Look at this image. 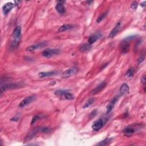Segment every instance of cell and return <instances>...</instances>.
<instances>
[{
  "label": "cell",
  "instance_id": "1",
  "mask_svg": "<svg viewBox=\"0 0 146 146\" xmlns=\"http://www.w3.org/2000/svg\"><path fill=\"white\" fill-rule=\"evenodd\" d=\"M21 26H17L13 32L12 34V41L11 42L10 47L13 49H16L19 45L21 36Z\"/></svg>",
  "mask_w": 146,
  "mask_h": 146
},
{
  "label": "cell",
  "instance_id": "2",
  "mask_svg": "<svg viewBox=\"0 0 146 146\" xmlns=\"http://www.w3.org/2000/svg\"><path fill=\"white\" fill-rule=\"evenodd\" d=\"M60 53L59 49H46L42 52V56L46 58H50Z\"/></svg>",
  "mask_w": 146,
  "mask_h": 146
},
{
  "label": "cell",
  "instance_id": "3",
  "mask_svg": "<svg viewBox=\"0 0 146 146\" xmlns=\"http://www.w3.org/2000/svg\"><path fill=\"white\" fill-rule=\"evenodd\" d=\"M19 85L17 83H9V84H5V85H2L1 87V89H0V92L2 93L3 92H5L6 90L13 89H17L19 87Z\"/></svg>",
  "mask_w": 146,
  "mask_h": 146
},
{
  "label": "cell",
  "instance_id": "4",
  "mask_svg": "<svg viewBox=\"0 0 146 146\" xmlns=\"http://www.w3.org/2000/svg\"><path fill=\"white\" fill-rule=\"evenodd\" d=\"M76 72H77V69L76 68L69 69L65 71L62 73L61 76L62 78H68L69 77H70L71 76L75 74Z\"/></svg>",
  "mask_w": 146,
  "mask_h": 146
},
{
  "label": "cell",
  "instance_id": "5",
  "mask_svg": "<svg viewBox=\"0 0 146 146\" xmlns=\"http://www.w3.org/2000/svg\"><path fill=\"white\" fill-rule=\"evenodd\" d=\"M34 99H35L34 96H29L28 97H26V98H25L24 99H23L20 102V103L19 104V107L21 108H23L25 106H26L30 104L31 102L34 100Z\"/></svg>",
  "mask_w": 146,
  "mask_h": 146
},
{
  "label": "cell",
  "instance_id": "6",
  "mask_svg": "<svg viewBox=\"0 0 146 146\" xmlns=\"http://www.w3.org/2000/svg\"><path fill=\"white\" fill-rule=\"evenodd\" d=\"M46 45H47V43L45 42L39 43H37V44L29 46L28 47H27L26 50L27 52H33V51H34L36 49H38L40 48H42V47H45Z\"/></svg>",
  "mask_w": 146,
  "mask_h": 146
},
{
  "label": "cell",
  "instance_id": "7",
  "mask_svg": "<svg viewBox=\"0 0 146 146\" xmlns=\"http://www.w3.org/2000/svg\"><path fill=\"white\" fill-rule=\"evenodd\" d=\"M14 6H15V5L12 2H8L3 5L2 6V12L4 15L8 14Z\"/></svg>",
  "mask_w": 146,
  "mask_h": 146
},
{
  "label": "cell",
  "instance_id": "8",
  "mask_svg": "<svg viewBox=\"0 0 146 146\" xmlns=\"http://www.w3.org/2000/svg\"><path fill=\"white\" fill-rule=\"evenodd\" d=\"M38 133H41V127L35 128L34 129L32 130L31 131H30L27 135V136L26 137V140H29L33 138L34 136H35V135Z\"/></svg>",
  "mask_w": 146,
  "mask_h": 146
},
{
  "label": "cell",
  "instance_id": "9",
  "mask_svg": "<svg viewBox=\"0 0 146 146\" xmlns=\"http://www.w3.org/2000/svg\"><path fill=\"white\" fill-rule=\"evenodd\" d=\"M103 126H104V122L103 121V120L102 119H99L94 123V124L92 126V128L94 131H98L100 130L103 127Z\"/></svg>",
  "mask_w": 146,
  "mask_h": 146
},
{
  "label": "cell",
  "instance_id": "10",
  "mask_svg": "<svg viewBox=\"0 0 146 146\" xmlns=\"http://www.w3.org/2000/svg\"><path fill=\"white\" fill-rule=\"evenodd\" d=\"M107 86V83L106 82H103L100 83L97 87H95L94 89H93L91 92V95H95L98 93H99L102 90L104 89Z\"/></svg>",
  "mask_w": 146,
  "mask_h": 146
},
{
  "label": "cell",
  "instance_id": "11",
  "mask_svg": "<svg viewBox=\"0 0 146 146\" xmlns=\"http://www.w3.org/2000/svg\"><path fill=\"white\" fill-rule=\"evenodd\" d=\"M120 25H121V23H120V22H118V24L116 25L115 28L112 29L110 33V34L108 35V38H112L115 36V35L118 33V32L119 31Z\"/></svg>",
  "mask_w": 146,
  "mask_h": 146
},
{
  "label": "cell",
  "instance_id": "12",
  "mask_svg": "<svg viewBox=\"0 0 146 146\" xmlns=\"http://www.w3.org/2000/svg\"><path fill=\"white\" fill-rule=\"evenodd\" d=\"M58 71H47V72H41L38 74V76L40 78H43L49 77V76H53L58 74Z\"/></svg>",
  "mask_w": 146,
  "mask_h": 146
},
{
  "label": "cell",
  "instance_id": "13",
  "mask_svg": "<svg viewBox=\"0 0 146 146\" xmlns=\"http://www.w3.org/2000/svg\"><path fill=\"white\" fill-rule=\"evenodd\" d=\"M101 37V34L100 33H97V34L91 35L88 39L89 44L90 45L93 44V43L97 41Z\"/></svg>",
  "mask_w": 146,
  "mask_h": 146
},
{
  "label": "cell",
  "instance_id": "14",
  "mask_svg": "<svg viewBox=\"0 0 146 146\" xmlns=\"http://www.w3.org/2000/svg\"><path fill=\"white\" fill-rule=\"evenodd\" d=\"M130 42L123 40L121 43V50L123 53H126L130 50Z\"/></svg>",
  "mask_w": 146,
  "mask_h": 146
},
{
  "label": "cell",
  "instance_id": "15",
  "mask_svg": "<svg viewBox=\"0 0 146 146\" xmlns=\"http://www.w3.org/2000/svg\"><path fill=\"white\" fill-rule=\"evenodd\" d=\"M135 132V129L133 126H129L126 128H125L123 130V133L126 136H130Z\"/></svg>",
  "mask_w": 146,
  "mask_h": 146
},
{
  "label": "cell",
  "instance_id": "16",
  "mask_svg": "<svg viewBox=\"0 0 146 146\" xmlns=\"http://www.w3.org/2000/svg\"><path fill=\"white\" fill-rule=\"evenodd\" d=\"M118 101V98L115 97L112 99L108 103L107 106V114H110L114 107V106Z\"/></svg>",
  "mask_w": 146,
  "mask_h": 146
},
{
  "label": "cell",
  "instance_id": "17",
  "mask_svg": "<svg viewBox=\"0 0 146 146\" xmlns=\"http://www.w3.org/2000/svg\"><path fill=\"white\" fill-rule=\"evenodd\" d=\"M74 28V26L70 24H65L62 25V26H60V28L58 29V31L59 32H63L67 30H71Z\"/></svg>",
  "mask_w": 146,
  "mask_h": 146
},
{
  "label": "cell",
  "instance_id": "18",
  "mask_svg": "<svg viewBox=\"0 0 146 146\" xmlns=\"http://www.w3.org/2000/svg\"><path fill=\"white\" fill-rule=\"evenodd\" d=\"M56 10L57 11V12L61 14H64L66 12L65 8L62 3L58 2L57 5L56 6Z\"/></svg>",
  "mask_w": 146,
  "mask_h": 146
},
{
  "label": "cell",
  "instance_id": "19",
  "mask_svg": "<svg viewBox=\"0 0 146 146\" xmlns=\"http://www.w3.org/2000/svg\"><path fill=\"white\" fill-rule=\"evenodd\" d=\"M129 86L126 83H124L120 88V93L122 95H126L129 92Z\"/></svg>",
  "mask_w": 146,
  "mask_h": 146
},
{
  "label": "cell",
  "instance_id": "20",
  "mask_svg": "<svg viewBox=\"0 0 146 146\" xmlns=\"http://www.w3.org/2000/svg\"><path fill=\"white\" fill-rule=\"evenodd\" d=\"M95 101V98H90V99H89L88 100H87L86 102V103L84 104V105L83 106V108H87V107H89L90 106H91L94 103Z\"/></svg>",
  "mask_w": 146,
  "mask_h": 146
},
{
  "label": "cell",
  "instance_id": "21",
  "mask_svg": "<svg viewBox=\"0 0 146 146\" xmlns=\"http://www.w3.org/2000/svg\"><path fill=\"white\" fill-rule=\"evenodd\" d=\"M91 48V47L90 45L89 44H86V43H84V44L82 45L81 46H80V49L79 50H81V52H86L89 51Z\"/></svg>",
  "mask_w": 146,
  "mask_h": 146
},
{
  "label": "cell",
  "instance_id": "22",
  "mask_svg": "<svg viewBox=\"0 0 146 146\" xmlns=\"http://www.w3.org/2000/svg\"><path fill=\"white\" fill-rule=\"evenodd\" d=\"M112 141V139L111 138H107L106 139L102 140V142H100L99 143H98L97 144V145H108L110 144L111 143V142Z\"/></svg>",
  "mask_w": 146,
  "mask_h": 146
},
{
  "label": "cell",
  "instance_id": "23",
  "mask_svg": "<svg viewBox=\"0 0 146 146\" xmlns=\"http://www.w3.org/2000/svg\"><path fill=\"white\" fill-rule=\"evenodd\" d=\"M63 96L65 97V98H66V99H67V100H72L74 99V95H72L71 93L68 92V91H67L66 92Z\"/></svg>",
  "mask_w": 146,
  "mask_h": 146
},
{
  "label": "cell",
  "instance_id": "24",
  "mask_svg": "<svg viewBox=\"0 0 146 146\" xmlns=\"http://www.w3.org/2000/svg\"><path fill=\"white\" fill-rule=\"evenodd\" d=\"M134 74V70L133 69H130L129 70H128V71L126 73V76L127 78H132L133 77Z\"/></svg>",
  "mask_w": 146,
  "mask_h": 146
},
{
  "label": "cell",
  "instance_id": "25",
  "mask_svg": "<svg viewBox=\"0 0 146 146\" xmlns=\"http://www.w3.org/2000/svg\"><path fill=\"white\" fill-rule=\"evenodd\" d=\"M107 14H108V12H106V13H103L102 14H101V15L97 18V22L99 23V22H100L101 21H102V20H103L104 19V18H105L107 16Z\"/></svg>",
  "mask_w": 146,
  "mask_h": 146
},
{
  "label": "cell",
  "instance_id": "26",
  "mask_svg": "<svg viewBox=\"0 0 146 146\" xmlns=\"http://www.w3.org/2000/svg\"><path fill=\"white\" fill-rule=\"evenodd\" d=\"M41 116H39V115H35L34 116L33 118L32 119V120H31V125H33L37 121V120H38L39 119H41Z\"/></svg>",
  "mask_w": 146,
  "mask_h": 146
},
{
  "label": "cell",
  "instance_id": "27",
  "mask_svg": "<svg viewBox=\"0 0 146 146\" xmlns=\"http://www.w3.org/2000/svg\"><path fill=\"white\" fill-rule=\"evenodd\" d=\"M67 90H57L56 92L54 93V94L57 95H63L66 92Z\"/></svg>",
  "mask_w": 146,
  "mask_h": 146
},
{
  "label": "cell",
  "instance_id": "28",
  "mask_svg": "<svg viewBox=\"0 0 146 146\" xmlns=\"http://www.w3.org/2000/svg\"><path fill=\"white\" fill-rule=\"evenodd\" d=\"M145 60V55L144 54H142L140 56V57L138 58V65H140Z\"/></svg>",
  "mask_w": 146,
  "mask_h": 146
},
{
  "label": "cell",
  "instance_id": "29",
  "mask_svg": "<svg viewBox=\"0 0 146 146\" xmlns=\"http://www.w3.org/2000/svg\"><path fill=\"white\" fill-rule=\"evenodd\" d=\"M136 37V35H133V36H127V37H126V38L124 39V40L126 41H127V42H130L131 41H132V40L134 39Z\"/></svg>",
  "mask_w": 146,
  "mask_h": 146
},
{
  "label": "cell",
  "instance_id": "30",
  "mask_svg": "<svg viewBox=\"0 0 146 146\" xmlns=\"http://www.w3.org/2000/svg\"><path fill=\"white\" fill-rule=\"evenodd\" d=\"M138 3L136 1H134L131 5V8L135 10L138 8Z\"/></svg>",
  "mask_w": 146,
  "mask_h": 146
},
{
  "label": "cell",
  "instance_id": "31",
  "mask_svg": "<svg viewBox=\"0 0 146 146\" xmlns=\"http://www.w3.org/2000/svg\"><path fill=\"white\" fill-rule=\"evenodd\" d=\"M97 114V110H93L92 112H91L90 115H89V118H94L95 116Z\"/></svg>",
  "mask_w": 146,
  "mask_h": 146
},
{
  "label": "cell",
  "instance_id": "32",
  "mask_svg": "<svg viewBox=\"0 0 146 146\" xmlns=\"http://www.w3.org/2000/svg\"><path fill=\"white\" fill-rule=\"evenodd\" d=\"M141 81H142V83L143 84V85H144L145 86V75H144L143 77L142 78V79H141Z\"/></svg>",
  "mask_w": 146,
  "mask_h": 146
},
{
  "label": "cell",
  "instance_id": "33",
  "mask_svg": "<svg viewBox=\"0 0 146 146\" xmlns=\"http://www.w3.org/2000/svg\"><path fill=\"white\" fill-rule=\"evenodd\" d=\"M145 1H144V2H142V3H141V6H142V7H144L145 6Z\"/></svg>",
  "mask_w": 146,
  "mask_h": 146
}]
</instances>
